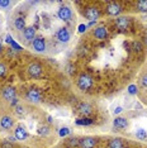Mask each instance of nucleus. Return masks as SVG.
Returning a JSON list of instances; mask_svg holds the SVG:
<instances>
[{
	"label": "nucleus",
	"instance_id": "1",
	"mask_svg": "<svg viewBox=\"0 0 147 148\" xmlns=\"http://www.w3.org/2000/svg\"><path fill=\"white\" fill-rule=\"evenodd\" d=\"M78 87L81 91H88L93 87V84H94V80H93L91 76L86 75V73H82V75L79 76L78 79Z\"/></svg>",
	"mask_w": 147,
	"mask_h": 148
},
{
	"label": "nucleus",
	"instance_id": "2",
	"mask_svg": "<svg viewBox=\"0 0 147 148\" xmlns=\"http://www.w3.org/2000/svg\"><path fill=\"white\" fill-rule=\"evenodd\" d=\"M25 100L31 104H39L42 101V96H41L39 90L34 89V87L29 89L28 91L25 92Z\"/></svg>",
	"mask_w": 147,
	"mask_h": 148
},
{
	"label": "nucleus",
	"instance_id": "3",
	"mask_svg": "<svg viewBox=\"0 0 147 148\" xmlns=\"http://www.w3.org/2000/svg\"><path fill=\"white\" fill-rule=\"evenodd\" d=\"M42 70L43 69H42L41 63H38V62H32L27 67V72H28V75L31 77H39L42 75Z\"/></svg>",
	"mask_w": 147,
	"mask_h": 148
},
{
	"label": "nucleus",
	"instance_id": "4",
	"mask_svg": "<svg viewBox=\"0 0 147 148\" xmlns=\"http://www.w3.org/2000/svg\"><path fill=\"white\" fill-rule=\"evenodd\" d=\"M84 16L86 19H89L90 22H94L100 16V12L96 6H88L84 12Z\"/></svg>",
	"mask_w": 147,
	"mask_h": 148
},
{
	"label": "nucleus",
	"instance_id": "5",
	"mask_svg": "<svg viewBox=\"0 0 147 148\" xmlns=\"http://www.w3.org/2000/svg\"><path fill=\"white\" fill-rule=\"evenodd\" d=\"M96 144H98V139L95 137H84V138H80L79 147L80 148H95Z\"/></svg>",
	"mask_w": 147,
	"mask_h": 148
},
{
	"label": "nucleus",
	"instance_id": "6",
	"mask_svg": "<svg viewBox=\"0 0 147 148\" xmlns=\"http://www.w3.org/2000/svg\"><path fill=\"white\" fill-rule=\"evenodd\" d=\"M93 37L98 41H104L108 37V28L105 25H99L93 31Z\"/></svg>",
	"mask_w": 147,
	"mask_h": 148
},
{
	"label": "nucleus",
	"instance_id": "7",
	"mask_svg": "<svg viewBox=\"0 0 147 148\" xmlns=\"http://www.w3.org/2000/svg\"><path fill=\"white\" fill-rule=\"evenodd\" d=\"M32 48L38 53H43L46 51V39L43 37H36L32 43Z\"/></svg>",
	"mask_w": 147,
	"mask_h": 148
},
{
	"label": "nucleus",
	"instance_id": "8",
	"mask_svg": "<svg viewBox=\"0 0 147 148\" xmlns=\"http://www.w3.org/2000/svg\"><path fill=\"white\" fill-rule=\"evenodd\" d=\"M1 95H3V99H4L5 101H10L12 103L14 99H16V91H15V89L13 86L4 87V89H3Z\"/></svg>",
	"mask_w": 147,
	"mask_h": 148
},
{
	"label": "nucleus",
	"instance_id": "9",
	"mask_svg": "<svg viewBox=\"0 0 147 148\" xmlns=\"http://www.w3.org/2000/svg\"><path fill=\"white\" fill-rule=\"evenodd\" d=\"M105 9H106V13H108L109 15H113V16L119 15L123 12L122 5L118 4V3H109V4L106 5Z\"/></svg>",
	"mask_w": 147,
	"mask_h": 148
},
{
	"label": "nucleus",
	"instance_id": "10",
	"mask_svg": "<svg viewBox=\"0 0 147 148\" xmlns=\"http://www.w3.org/2000/svg\"><path fill=\"white\" fill-rule=\"evenodd\" d=\"M57 15L61 21L69 22V21H71V18H72V12L69 6H61L57 12Z\"/></svg>",
	"mask_w": 147,
	"mask_h": 148
},
{
	"label": "nucleus",
	"instance_id": "11",
	"mask_svg": "<svg viewBox=\"0 0 147 148\" xmlns=\"http://www.w3.org/2000/svg\"><path fill=\"white\" fill-rule=\"evenodd\" d=\"M13 125H14V120H13L12 116L9 115H4L0 119V128L4 130H10Z\"/></svg>",
	"mask_w": 147,
	"mask_h": 148
},
{
	"label": "nucleus",
	"instance_id": "12",
	"mask_svg": "<svg viewBox=\"0 0 147 148\" xmlns=\"http://www.w3.org/2000/svg\"><path fill=\"white\" fill-rule=\"evenodd\" d=\"M115 27L119 31H126L129 27V18L128 16H118L115 19Z\"/></svg>",
	"mask_w": 147,
	"mask_h": 148
},
{
	"label": "nucleus",
	"instance_id": "13",
	"mask_svg": "<svg viewBox=\"0 0 147 148\" xmlns=\"http://www.w3.org/2000/svg\"><path fill=\"white\" fill-rule=\"evenodd\" d=\"M14 137H15V139H18V140H24V139H27V137H28V132H27V129L24 127L18 125L14 130Z\"/></svg>",
	"mask_w": 147,
	"mask_h": 148
},
{
	"label": "nucleus",
	"instance_id": "14",
	"mask_svg": "<svg viewBox=\"0 0 147 148\" xmlns=\"http://www.w3.org/2000/svg\"><path fill=\"white\" fill-rule=\"evenodd\" d=\"M70 38H71V36H70V32L67 28H61L58 29L57 32V39L60 42L62 43H67L70 41Z\"/></svg>",
	"mask_w": 147,
	"mask_h": 148
},
{
	"label": "nucleus",
	"instance_id": "15",
	"mask_svg": "<svg viewBox=\"0 0 147 148\" xmlns=\"http://www.w3.org/2000/svg\"><path fill=\"white\" fill-rule=\"evenodd\" d=\"M23 37H24V39L27 42H33L36 38V29L34 27H27L24 29V32H23Z\"/></svg>",
	"mask_w": 147,
	"mask_h": 148
},
{
	"label": "nucleus",
	"instance_id": "16",
	"mask_svg": "<svg viewBox=\"0 0 147 148\" xmlns=\"http://www.w3.org/2000/svg\"><path fill=\"white\" fill-rule=\"evenodd\" d=\"M113 127L115 129H126L128 127V120L126 118H122V116H118L113 120Z\"/></svg>",
	"mask_w": 147,
	"mask_h": 148
},
{
	"label": "nucleus",
	"instance_id": "17",
	"mask_svg": "<svg viewBox=\"0 0 147 148\" xmlns=\"http://www.w3.org/2000/svg\"><path fill=\"white\" fill-rule=\"evenodd\" d=\"M108 148H126V144L121 138H112L108 142Z\"/></svg>",
	"mask_w": 147,
	"mask_h": 148
},
{
	"label": "nucleus",
	"instance_id": "18",
	"mask_svg": "<svg viewBox=\"0 0 147 148\" xmlns=\"http://www.w3.org/2000/svg\"><path fill=\"white\" fill-rule=\"evenodd\" d=\"M79 112L82 114V115H90V114H93L94 112V109H93V106L90 105L88 103H81L79 106Z\"/></svg>",
	"mask_w": 147,
	"mask_h": 148
},
{
	"label": "nucleus",
	"instance_id": "19",
	"mask_svg": "<svg viewBox=\"0 0 147 148\" xmlns=\"http://www.w3.org/2000/svg\"><path fill=\"white\" fill-rule=\"evenodd\" d=\"M14 25H15V28L18 29V31H21V32H24V29L27 28L25 27V21H24V18H22V16H18V18L15 19Z\"/></svg>",
	"mask_w": 147,
	"mask_h": 148
},
{
	"label": "nucleus",
	"instance_id": "20",
	"mask_svg": "<svg viewBox=\"0 0 147 148\" xmlns=\"http://www.w3.org/2000/svg\"><path fill=\"white\" fill-rule=\"evenodd\" d=\"M137 10L141 13H147V0H141V1H137Z\"/></svg>",
	"mask_w": 147,
	"mask_h": 148
},
{
	"label": "nucleus",
	"instance_id": "21",
	"mask_svg": "<svg viewBox=\"0 0 147 148\" xmlns=\"http://www.w3.org/2000/svg\"><path fill=\"white\" fill-rule=\"evenodd\" d=\"M94 120L90 118H82V119H76V124L78 125H91Z\"/></svg>",
	"mask_w": 147,
	"mask_h": 148
},
{
	"label": "nucleus",
	"instance_id": "22",
	"mask_svg": "<svg viewBox=\"0 0 147 148\" xmlns=\"http://www.w3.org/2000/svg\"><path fill=\"white\" fill-rule=\"evenodd\" d=\"M136 138L137 139H139V140H145L146 138H147V132L145 129H142V128H139V129H137V132H136Z\"/></svg>",
	"mask_w": 147,
	"mask_h": 148
},
{
	"label": "nucleus",
	"instance_id": "23",
	"mask_svg": "<svg viewBox=\"0 0 147 148\" xmlns=\"http://www.w3.org/2000/svg\"><path fill=\"white\" fill-rule=\"evenodd\" d=\"M79 143H80V139H79V138H76V137H72V138H70V139L67 140V144L71 148L79 147Z\"/></svg>",
	"mask_w": 147,
	"mask_h": 148
},
{
	"label": "nucleus",
	"instance_id": "24",
	"mask_svg": "<svg viewBox=\"0 0 147 148\" xmlns=\"http://www.w3.org/2000/svg\"><path fill=\"white\" fill-rule=\"evenodd\" d=\"M132 48L135 49L136 52H141L142 49H143V45H142L141 42H138V41H135V42L132 43Z\"/></svg>",
	"mask_w": 147,
	"mask_h": 148
},
{
	"label": "nucleus",
	"instance_id": "25",
	"mask_svg": "<svg viewBox=\"0 0 147 148\" xmlns=\"http://www.w3.org/2000/svg\"><path fill=\"white\" fill-rule=\"evenodd\" d=\"M6 72H8V67L4 62H0V77H4L6 75Z\"/></svg>",
	"mask_w": 147,
	"mask_h": 148
},
{
	"label": "nucleus",
	"instance_id": "26",
	"mask_svg": "<svg viewBox=\"0 0 147 148\" xmlns=\"http://www.w3.org/2000/svg\"><path fill=\"white\" fill-rule=\"evenodd\" d=\"M70 133H71V130H70V128H67V127L61 128V129H60V132H58L60 137H66V136H69Z\"/></svg>",
	"mask_w": 147,
	"mask_h": 148
},
{
	"label": "nucleus",
	"instance_id": "27",
	"mask_svg": "<svg viewBox=\"0 0 147 148\" xmlns=\"http://www.w3.org/2000/svg\"><path fill=\"white\" fill-rule=\"evenodd\" d=\"M128 92L131 94V95H136L137 92H138V87H137V85H129L128 86Z\"/></svg>",
	"mask_w": 147,
	"mask_h": 148
},
{
	"label": "nucleus",
	"instance_id": "28",
	"mask_svg": "<svg viewBox=\"0 0 147 148\" xmlns=\"http://www.w3.org/2000/svg\"><path fill=\"white\" fill-rule=\"evenodd\" d=\"M49 128L48 127H41L39 128V130H38V133L39 134H43V136H47V134H49Z\"/></svg>",
	"mask_w": 147,
	"mask_h": 148
},
{
	"label": "nucleus",
	"instance_id": "29",
	"mask_svg": "<svg viewBox=\"0 0 147 148\" xmlns=\"http://www.w3.org/2000/svg\"><path fill=\"white\" fill-rule=\"evenodd\" d=\"M1 148H13V144L10 140H5V142H3Z\"/></svg>",
	"mask_w": 147,
	"mask_h": 148
},
{
	"label": "nucleus",
	"instance_id": "30",
	"mask_svg": "<svg viewBox=\"0 0 147 148\" xmlns=\"http://www.w3.org/2000/svg\"><path fill=\"white\" fill-rule=\"evenodd\" d=\"M15 113L21 115V114H23V113H24V108H23V106H21V105H16V106H15Z\"/></svg>",
	"mask_w": 147,
	"mask_h": 148
},
{
	"label": "nucleus",
	"instance_id": "31",
	"mask_svg": "<svg viewBox=\"0 0 147 148\" xmlns=\"http://www.w3.org/2000/svg\"><path fill=\"white\" fill-rule=\"evenodd\" d=\"M10 45H12V47H13V48L15 49V51H22V47L19 46V45H18V43H16V42H14V41H13V42L10 43Z\"/></svg>",
	"mask_w": 147,
	"mask_h": 148
},
{
	"label": "nucleus",
	"instance_id": "32",
	"mask_svg": "<svg viewBox=\"0 0 147 148\" xmlns=\"http://www.w3.org/2000/svg\"><path fill=\"white\" fill-rule=\"evenodd\" d=\"M10 5V1H6V0H0V6L1 8H6V6Z\"/></svg>",
	"mask_w": 147,
	"mask_h": 148
},
{
	"label": "nucleus",
	"instance_id": "33",
	"mask_svg": "<svg viewBox=\"0 0 147 148\" xmlns=\"http://www.w3.org/2000/svg\"><path fill=\"white\" fill-rule=\"evenodd\" d=\"M86 28H88V25H85V24H80V25H79V33H84V32H86Z\"/></svg>",
	"mask_w": 147,
	"mask_h": 148
},
{
	"label": "nucleus",
	"instance_id": "34",
	"mask_svg": "<svg viewBox=\"0 0 147 148\" xmlns=\"http://www.w3.org/2000/svg\"><path fill=\"white\" fill-rule=\"evenodd\" d=\"M141 84H142V86H143V87H147V75H145V76L142 77Z\"/></svg>",
	"mask_w": 147,
	"mask_h": 148
},
{
	"label": "nucleus",
	"instance_id": "35",
	"mask_svg": "<svg viewBox=\"0 0 147 148\" xmlns=\"http://www.w3.org/2000/svg\"><path fill=\"white\" fill-rule=\"evenodd\" d=\"M123 112V108L122 106H118V108H115L114 109V114H121Z\"/></svg>",
	"mask_w": 147,
	"mask_h": 148
},
{
	"label": "nucleus",
	"instance_id": "36",
	"mask_svg": "<svg viewBox=\"0 0 147 148\" xmlns=\"http://www.w3.org/2000/svg\"><path fill=\"white\" fill-rule=\"evenodd\" d=\"M16 104H18V99H14V100H13V101L10 103V105H12V106H16Z\"/></svg>",
	"mask_w": 147,
	"mask_h": 148
},
{
	"label": "nucleus",
	"instance_id": "37",
	"mask_svg": "<svg viewBox=\"0 0 147 148\" xmlns=\"http://www.w3.org/2000/svg\"><path fill=\"white\" fill-rule=\"evenodd\" d=\"M6 42H8V43H12V42H13L12 36H6Z\"/></svg>",
	"mask_w": 147,
	"mask_h": 148
},
{
	"label": "nucleus",
	"instance_id": "38",
	"mask_svg": "<svg viewBox=\"0 0 147 148\" xmlns=\"http://www.w3.org/2000/svg\"><path fill=\"white\" fill-rule=\"evenodd\" d=\"M95 23H96V21H94V22H90L88 27H93V25H94V24H95Z\"/></svg>",
	"mask_w": 147,
	"mask_h": 148
},
{
	"label": "nucleus",
	"instance_id": "39",
	"mask_svg": "<svg viewBox=\"0 0 147 148\" xmlns=\"http://www.w3.org/2000/svg\"><path fill=\"white\" fill-rule=\"evenodd\" d=\"M1 49H3V46H1V45H0V52H1Z\"/></svg>",
	"mask_w": 147,
	"mask_h": 148
}]
</instances>
